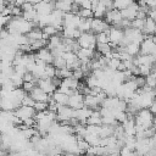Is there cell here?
<instances>
[{
    "instance_id": "obj_1",
    "label": "cell",
    "mask_w": 156,
    "mask_h": 156,
    "mask_svg": "<svg viewBox=\"0 0 156 156\" xmlns=\"http://www.w3.org/2000/svg\"><path fill=\"white\" fill-rule=\"evenodd\" d=\"M134 121H135V128H136V130L150 129V128L154 127L155 116L152 115V112L150 111V108H141L134 116Z\"/></svg>"
},
{
    "instance_id": "obj_2",
    "label": "cell",
    "mask_w": 156,
    "mask_h": 156,
    "mask_svg": "<svg viewBox=\"0 0 156 156\" xmlns=\"http://www.w3.org/2000/svg\"><path fill=\"white\" fill-rule=\"evenodd\" d=\"M77 43L79 45V48H84V49H96V35L93 32H87V33H82L79 35V38L77 39Z\"/></svg>"
},
{
    "instance_id": "obj_3",
    "label": "cell",
    "mask_w": 156,
    "mask_h": 156,
    "mask_svg": "<svg viewBox=\"0 0 156 156\" xmlns=\"http://www.w3.org/2000/svg\"><path fill=\"white\" fill-rule=\"evenodd\" d=\"M108 38H110V44L112 45V48H116L122 43L124 38V30L118 27H110Z\"/></svg>"
},
{
    "instance_id": "obj_4",
    "label": "cell",
    "mask_w": 156,
    "mask_h": 156,
    "mask_svg": "<svg viewBox=\"0 0 156 156\" xmlns=\"http://www.w3.org/2000/svg\"><path fill=\"white\" fill-rule=\"evenodd\" d=\"M73 113H74V110L71 108L68 105L58 106V108L56 111V121H60L61 123L69 122L73 118Z\"/></svg>"
},
{
    "instance_id": "obj_5",
    "label": "cell",
    "mask_w": 156,
    "mask_h": 156,
    "mask_svg": "<svg viewBox=\"0 0 156 156\" xmlns=\"http://www.w3.org/2000/svg\"><path fill=\"white\" fill-rule=\"evenodd\" d=\"M110 26L112 27H118L121 24V22L123 21V17H122V13L119 10H116V9H112V10H108L105 15V18H104Z\"/></svg>"
},
{
    "instance_id": "obj_6",
    "label": "cell",
    "mask_w": 156,
    "mask_h": 156,
    "mask_svg": "<svg viewBox=\"0 0 156 156\" xmlns=\"http://www.w3.org/2000/svg\"><path fill=\"white\" fill-rule=\"evenodd\" d=\"M15 116L16 117H18L22 122L23 121H26V119H28V118H34V116H35V113H37V111L34 110V107H30V106H23V105H21L20 107H17L16 110H15Z\"/></svg>"
},
{
    "instance_id": "obj_7",
    "label": "cell",
    "mask_w": 156,
    "mask_h": 156,
    "mask_svg": "<svg viewBox=\"0 0 156 156\" xmlns=\"http://www.w3.org/2000/svg\"><path fill=\"white\" fill-rule=\"evenodd\" d=\"M68 106L73 110H78V108H82L84 107V95L80 94L78 90L73 91L71 95H69V100H68Z\"/></svg>"
},
{
    "instance_id": "obj_8",
    "label": "cell",
    "mask_w": 156,
    "mask_h": 156,
    "mask_svg": "<svg viewBox=\"0 0 156 156\" xmlns=\"http://www.w3.org/2000/svg\"><path fill=\"white\" fill-rule=\"evenodd\" d=\"M156 52V44L152 40V37H145L140 43V54L143 55H154Z\"/></svg>"
},
{
    "instance_id": "obj_9",
    "label": "cell",
    "mask_w": 156,
    "mask_h": 156,
    "mask_svg": "<svg viewBox=\"0 0 156 156\" xmlns=\"http://www.w3.org/2000/svg\"><path fill=\"white\" fill-rule=\"evenodd\" d=\"M110 24L104 18H91V32L94 34H99L102 32H108Z\"/></svg>"
},
{
    "instance_id": "obj_10",
    "label": "cell",
    "mask_w": 156,
    "mask_h": 156,
    "mask_svg": "<svg viewBox=\"0 0 156 156\" xmlns=\"http://www.w3.org/2000/svg\"><path fill=\"white\" fill-rule=\"evenodd\" d=\"M34 9L39 16H48L55 10V4L54 1H40L34 6Z\"/></svg>"
},
{
    "instance_id": "obj_11",
    "label": "cell",
    "mask_w": 156,
    "mask_h": 156,
    "mask_svg": "<svg viewBox=\"0 0 156 156\" xmlns=\"http://www.w3.org/2000/svg\"><path fill=\"white\" fill-rule=\"evenodd\" d=\"M35 60H39V61L44 62L45 65H50V63H52V61H54V55H52L51 50L46 46V48H43V49H40L39 51H37V54H35Z\"/></svg>"
},
{
    "instance_id": "obj_12",
    "label": "cell",
    "mask_w": 156,
    "mask_h": 156,
    "mask_svg": "<svg viewBox=\"0 0 156 156\" xmlns=\"http://www.w3.org/2000/svg\"><path fill=\"white\" fill-rule=\"evenodd\" d=\"M80 20L82 18L78 15L72 13V12H67L63 16V27H67V28H78V24H79Z\"/></svg>"
},
{
    "instance_id": "obj_13",
    "label": "cell",
    "mask_w": 156,
    "mask_h": 156,
    "mask_svg": "<svg viewBox=\"0 0 156 156\" xmlns=\"http://www.w3.org/2000/svg\"><path fill=\"white\" fill-rule=\"evenodd\" d=\"M138 11H139V5L138 2H133L130 6H128L127 9L122 10L121 13H122V17L123 20H128V21H133L134 18H136V15H138Z\"/></svg>"
},
{
    "instance_id": "obj_14",
    "label": "cell",
    "mask_w": 156,
    "mask_h": 156,
    "mask_svg": "<svg viewBox=\"0 0 156 156\" xmlns=\"http://www.w3.org/2000/svg\"><path fill=\"white\" fill-rule=\"evenodd\" d=\"M29 95L33 98V100H34L35 102H49L50 99H51V96H50L49 94H46L45 91H43L39 87H35V88L29 93Z\"/></svg>"
},
{
    "instance_id": "obj_15",
    "label": "cell",
    "mask_w": 156,
    "mask_h": 156,
    "mask_svg": "<svg viewBox=\"0 0 156 156\" xmlns=\"http://www.w3.org/2000/svg\"><path fill=\"white\" fill-rule=\"evenodd\" d=\"M93 110H90L89 107L84 106L82 108H78V110H74V113H73V118H76L79 123L82 124H87V119L88 117L91 115Z\"/></svg>"
},
{
    "instance_id": "obj_16",
    "label": "cell",
    "mask_w": 156,
    "mask_h": 156,
    "mask_svg": "<svg viewBox=\"0 0 156 156\" xmlns=\"http://www.w3.org/2000/svg\"><path fill=\"white\" fill-rule=\"evenodd\" d=\"M37 87H39L43 91H45V93H46V94H49V95H52V94L57 90V88L55 87V84L52 83V80H51L50 78L39 79V80H38Z\"/></svg>"
},
{
    "instance_id": "obj_17",
    "label": "cell",
    "mask_w": 156,
    "mask_h": 156,
    "mask_svg": "<svg viewBox=\"0 0 156 156\" xmlns=\"http://www.w3.org/2000/svg\"><path fill=\"white\" fill-rule=\"evenodd\" d=\"M143 33L145 37H154L156 34V22L152 18H150V17L145 18Z\"/></svg>"
},
{
    "instance_id": "obj_18",
    "label": "cell",
    "mask_w": 156,
    "mask_h": 156,
    "mask_svg": "<svg viewBox=\"0 0 156 156\" xmlns=\"http://www.w3.org/2000/svg\"><path fill=\"white\" fill-rule=\"evenodd\" d=\"M95 52H96V51L93 50V49L79 48L76 54H77V56H78V58H79L80 62H88V61H90V60L95 56Z\"/></svg>"
},
{
    "instance_id": "obj_19",
    "label": "cell",
    "mask_w": 156,
    "mask_h": 156,
    "mask_svg": "<svg viewBox=\"0 0 156 156\" xmlns=\"http://www.w3.org/2000/svg\"><path fill=\"white\" fill-rule=\"evenodd\" d=\"M54 4H55V10L67 13V12H71L73 0H57V1H54Z\"/></svg>"
},
{
    "instance_id": "obj_20",
    "label": "cell",
    "mask_w": 156,
    "mask_h": 156,
    "mask_svg": "<svg viewBox=\"0 0 156 156\" xmlns=\"http://www.w3.org/2000/svg\"><path fill=\"white\" fill-rule=\"evenodd\" d=\"M51 98H52V100H54L57 105H60V106H66V105H68L69 95H67V94H65V93H61V91L56 90V91L51 95Z\"/></svg>"
},
{
    "instance_id": "obj_21",
    "label": "cell",
    "mask_w": 156,
    "mask_h": 156,
    "mask_svg": "<svg viewBox=\"0 0 156 156\" xmlns=\"http://www.w3.org/2000/svg\"><path fill=\"white\" fill-rule=\"evenodd\" d=\"M28 40H29V44L35 41V40H39V39H44V34H43V29L39 28V27H34L28 34H26Z\"/></svg>"
},
{
    "instance_id": "obj_22",
    "label": "cell",
    "mask_w": 156,
    "mask_h": 156,
    "mask_svg": "<svg viewBox=\"0 0 156 156\" xmlns=\"http://www.w3.org/2000/svg\"><path fill=\"white\" fill-rule=\"evenodd\" d=\"M87 126H102V118L100 111H93L87 119Z\"/></svg>"
},
{
    "instance_id": "obj_23",
    "label": "cell",
    "mask_w": 156,
    "mask_h": 156,
    "mask_svg": "<svg viewBox=\"0 0 156 156\" xmlns=\"http://www.w3.org/2000/svg\"><path fill=\"white\" fill-rule=\"evenodd\" d=\"M126 51L132 57H135V56H138L140 54V44H138V43H129L126 46Z\"/></svg>"
},
{
    "instance_id": "obj_24",
    "label": "cell",
    "mask_w": 156,
    "mask_h": 156,
    "mask_svg": "<svg viewBox=\"0 0 156 156\" xmlns=\"http://www.w3.org/2000/svg\"><path fill=\"white\" fill-rule=\"evenodd\" d=\"M78 29L80 33L91 32V18H82L78 24Z\"/></svg>"
},
{
    "instance_id": "obj_25",
    "label": "cell",
    "mask_w": 156,
    "mask_h": 156,
    "mask_svg": "<svg viewBox=\"0 0 156 156\" xmlns=\"http://www.w3.org/2000/svg\"><path fill=\"white\" fill-rule=\"evenodd\" d=\"M133 2H135V0H113V9L122 11L130 6Z\"/></svg>"
},
{
    "instance_id": "obj_26",
    "label": "cell",
    "mask_w": 156,
    "mask_h": 156,
    "mask_svg": "<svg viewBox=\"0 0 156 156\" xmlns=\"http://www.w3.org/2000/svg\"><path fill=\"white\" fill-rule=\"evenodd\" d=\"M100 55H102V56H106V55H108L112 50H113V48H112V45L110 44V43H107V44H96V49H95Z\"/></svg>"
},
{
    "instance_id": "obj_27",
    "label": "cell",
    "mask_w": 156,
    "mask_h": 156,
    "mask_svg": "<svg viewBox=\"0 0 156 156\" xmlns=\"http://www.w3.org/2000/svg\"><path fill=\"white\" fill-rule=\"evenodd\" d=\"M111 135H113V126H107V124L100 126V132H99L100 138H108Z\"/></svg>"
},
{
    "instance_id": "obj_28",
    "label": "cell",
    "mask_w": 156,
    "mask_h": 156,
    "mask_svg": "<svg viewBox=\"0 0 156 156\" xmlns=\"http://www.w3.org/2000/svg\"><path fill=\"white\" fill-rule=\"evenodd\" d=\"M145 80H146V84L145 85H147L152 90H156V69H155V67H154L152 72L149 76L145 77Z\"/></svg>"
},
{
    "instance_id": "obj_29",
    "label": "cell",
    "mask_w": 156,
    "mask_h": 156,
    "mask_svg": "<svg viewBox=\"0 0 156 156\" xmlns=\"http://www.w3.org/2000/svg\"><path fill=\"white\" fill-rule=\"evenodd\" d=\"M46 46H48V40L46 39H39V40H35V41L30 43L32 51H39L40 49L46 48Z\"/></svg>"
},
{
    "instance_id": "obj_30",
    "label": "cell",
    "mask_w": 156,
    "mask_h": 156,
    "mask_svg": "<svg viewBox=\"0 0 156 156\" xmlns=\"http://www.w3.org/2000/svg\"><path fill=\"white\" fill-rule=\"evenodd\" d=\"M43 34H44V39H49V38L58 34V30L52 26H46L43 28Z\"/></svg>"
},
{
    "instance_id": "obj_31",
    "label": "cell",
    "mask_w": 156,
    "mask_h": 156,
    "mask_svg": "<svg viewBox=\"0 0 156 156\" xmlns=\"http://www.w3.org/2000/svg\"><path fill=\"white\" fill-rule=\"evenodd\" d=\"M73 71H71L69 68H61V69H56V77L60 79H65V78H71L72 77Z\"/></svg>"
},
{
    "instance_id": "obj_32",
    "label": "cell",
    "mask_w": 156,
    "mask_h": 156,
    "mask_svg": "<svg viewBox=\"0 0 156 156\" xmlns=\"http://www.w3.org/2000/svg\"><path fill=\"white\" fill-rule=\"evenodd\" d=\"M107 60V67L108 69L111 71H117L118 69V66L121 63V60L117 58V57H111V58H106Z\"/></svg>"
},
{
    "instance_id": "obj_33",
    "label": "cell",
    "mask_w": 156,
    "mask_h": 156,
    "mask_svg": "<svg viewBox=\"0 0 156 156\" xmlns=\"http://www.w3.org/2000/svg\"><path fill=\"white\" fill-rule=\"evenodd\" d=\"M52 65L55 66L56 69H61V68H66V67H67L66 60H65L62 56H56V57H54Z\"/></svg>"
},
{
    "instance_id": "obj_34",
    "label": "cell",
    "mask_w": 156,
    "mask_h": 156,
    "mask_svg": "<svg viewBox=\"0 0 156 156\" xmlns=\"http://www.w3.org/2000/svg\"><path fill=\"white\" fill-rule=\"evenodd\" d=\"M77 146L80 154H87L88 149L90 147V145L88 144V141L85 139H77Z\"/></svg>"
},
{
    "instance_id": "obj_35",
    "label": "cell",
    "mask_w": 156,
    "mask_h": 156,
    "mask_svg": "<svg viewBox=\"0 0 156 156\" xmlns=\"http://www.w3.org/2000/svg\"><path fill=\"white\" fill-rule=\"evenodd\" d=\"M11 80H12V83H13V85L16 87V88H22V85H23V77L21 76V74H18V73H16V72H13L12 73V76H11Z\"/></svg>"
},
{
    "instance_id": "obj_36",
    "label": "cell",
    "mask_w": 156,
    "mask_h": 156,
    "mask_svg": "<svg viewBox=\"0 0 156 156\" xmlns=\"http://www.w3.org/2000/svg\"><path fill=\"white\" fill-rule=\"evenodd\" d=\"M96 35V44H107L110 43V38H108V32H102Z\"/></svg>"
},
{
    "instance_id": "obj_37",
    "label": "cell",
    "mask_w": 156,
    "mask_h": 156,
    "mask_svg": "<svg viewBox=\"0 0 156 156\" xmlns=\"http://www.w3.org/2000/svg\"><path fill=\"white\" fill-rule=\"evenodd\" d=\"M54 77H56V68H55V66L52 63L46 65L45 66V78H50L51 79Z\"/></svg>"
},
{
    "instance_id": "obj_38",
    "label": "cell",
    "mask_w": 156,
    "mask_h": 156,
    "mask_svg": "<svg viewBox=\"0 0 156 156\" xmlns=\"http://www.w3.org/2000/svg\"><path fill=\"white\" fill-rule=\"evenodd\" d=\"M78 16L80 18H94V12L90 9H82L80 7V10L78 12Z\"/></svg>"
},
{
    "instance_id": "obj_39",
    "label": "cell",
    "mask_w": 156,
    "mask_h": 156,
    "mask_svg": "<svg viewBox=\"0 0 156 156\" xmlns=\"http://www.w3.org/2000/svg\"><path fill=\"white\" fill-rule=\"evenodd\" d=\"M144 22H145V20H141V18H134V20L132 21L130 26H132V28H134V29H138V30H141V32H143Z\"/></svg>"
},
{
    "instance_id": "obj_40",
    "label": "cell",
    "mask_w": 156,
    "mask_h": 156,
    "mask_svg": "<svg viewBox=\"0 0 156 156\" xmlns=\"http://www.w3.org/2000/svg\"><path fill=\"white\" fill-rule=\"evenodd\" d=\"M133 80H134V83L136 84L138 89H141V88H143V87H145V84H146L145 77H143V76H134Z\"/></svg>"
},
{
    "instance_id": "obj_41",
    "label": "cell",
    "mask_w": 156,
    "mask_h": 156,
    "mask_svg": "<svg viewBox=\"0 0 156 156\" xmlns=\"http://www.w3.org/2000/svg\"><path fill=\"white\" fill-rule=\"evenodd\" d=\"M37 87V84L34 83V82H24L23 83V85H22V89L27 93V94H29L34 88Z\"/></svg>"
},
{
    "instance_id": "obj_42",
    "label": "cell",
    "mask_w": 156,
    "mask_h": 156,
    "mask_svg": "<svg viewBox=\"0 0 156 156\" xmlns=\"http://www.w3.org/2000/svg\"><path fill=\"white\" fill-rule=\"evenodd\" d=\"M34 104H35V101L33 100V98H32L29 94H27V95L23 98V100H22V105H23V106H30V107H33Z\"/></svg>"
},
{
    "instance_id": "obj_43",
    "label": "cell",
    "mask_w": 156,
    "mask_h": 156,
    "mask_svg": "<svg viewBox=\"0 0 156 156\" xmlns=\"http://www.w3.org/2000/svg\"><path fill=\"white\" fill-rule=\"evenodd\" d=\"M33 107H34V110H35L37 112L46 111V110H48V102H35Z\"/></svg>"
},
{
    "instance_id": "obj_44",
    "label": "cell",
    "mask_w": 156,
    "mask_h": 156,
    "mask_svg": "<svg viewBox=\"0 0 156 156\" xmlns=\"http://www.w3.org/2000/svg\"><path fill=\"white\" fill-rule=\"evenodd\" d=\"M72 77H73V78H76V79H78V80H80L82 78H84V77H85V74H84V72H83L80 68H78V69H74V71H73Z\"/></svg>"
},
{
    "instance_id": "obj_45",
    "label": "cell",
    "mask_w": 156,
    "mask_h": 156,
    "mask_svg": "<svg viewBox=\"0 0 156 156\" xmlns=\"http://www.w3.org/2000/svg\"><path fill=\"white\" fill-rule=\"evenodd\" d=\"M21 9H22L23 12H27V11L33 10V9H34V5H33L32 2H29V1H27V2H24V4L21 6Z\"/></svg>"
},
{
    "instance_id": "obj_46",
    "label": "cell",
    "mask_w": 156,
    "mask_h": 156,
    "mask_svg": "<svg viewBox=\"0 0 156 156\" xmlns=\"http://www.w3.org/2000/svg\"><path fill=\"white\" fill-rule=\"evenodd\" d=\"M150 111L152 112V115H154V116H155V118H156V100H155V101H154V104L151 105Z\"/></svg>"
},
{
    "instance_id": "obj_47",
    "label": "cell",
    "mask_w": 156,
    "mask_h": 156,
    "mask_svg": "<svg viewBox=\"0 0 156 156\" xmlns=\"http://www.w3.org/2000/svg\"><path fill=\"white\" fill-rule=\"evenodd\" d=\"M145 156H156V150H154V149H151Z\"/></svg>"
},
{
    "instance_id": "obj_48",
    "label": "cell",
    "mask_w": 156,
    "mask_h": 156,
    "mask_svg": "<svg viewBox=\"0 0 156 156\" xmlns=\"http://www.w3.org/2000/svg\"><path fill=\"white\" fill-rule=\"evenodd\" d=\"M83 0H73V2L74 4H77V5H80V2H82Z\"/></svg>"
},
{
    "instance_id": "obj_49",
    "label": "cell",
    "mask_w": 156,
    "mask_h": 156,
    "mask_svg": "<svg viewBox=\"0 0 156 156\" xmlns=\"http://www.w3.org/2000/svg\"><path fill=\"white\" fill-rule=\"evenodd\" d=\"M152 40H154V43H155V44H156V34H155V35H154V37H152Z\"/></svg>"
},
{
    "instance_id": "obj_50",
    "label": "cell",
    "mask_w": 156,
    "mask_h": 156,
    "mask_svg": "<svg viewBox=\"0 0 156 156\" xmlns=\"http://www.w3.org/2000/svg\"><path fill=\"white\" fill-rule=\"evenodd\" d=\"M49 156H61V155H58V154H56V155H49Z\"/></svg>"
},
{
    "instance_id": "obj_51",
    "label": "cell",
    "mask_w": 156,
    "mask_h": 156,
    "mask_svg": "<svg viewBox=\"0 0 156 156\" xmlns=\"http://www.w3.org/2000/svg\"><path fill=\"white\" fill-rule=\"evenodd\" d=\"M41 1H52V0H41Z\"/></svg>"
},
{
    "instance_id": "obj_52",
    "label": "cell",
    "mask_w": 156,
    "mask_h": 156,
    "mask_svg": "<svg viewBox=\"0 0 156 156\" xmlns=\"http://www.w3.org/2000/svg\"><path fill=\"white\" fill-rule=\"evenodd\" d=\"M154 67H155V69H156V62H155V65H154Z\"/></svg>"
},
{
    "instance_id": "obj_53",
    "label": "cell",
    "mask_w": 156,
    "mask_h": 156,
    "mask_svg": "<svg viewBox=\"0 0 156 156\" xmlns=\"http://www.w3.org/2000/svg\"><path fill=\"white\" fill-rule=\"evenodd\" d=\"M52 1H57V0H52Z\"/></svg>"
}]
</instances>
